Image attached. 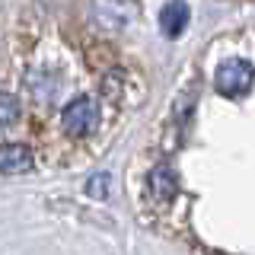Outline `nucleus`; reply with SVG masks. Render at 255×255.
Masks as SVG:
<instances>
[{
  "label": "nucleus",
  "mask_w": 255,
  "mask_h": 255,
  "mask_svg": "<svg viewBox=\"0 0 255 255\" xmlns=\"http://www.w3.org/2000/svg\"><path fill=\"white\" fill-rule=\"evenodd\" d=\"M252 64L249 61H239V58H233V61H223L220 67H217V90L220 93H227V96H243L246 90L252 86Z\"/></svg>",
  "instance_id": "obj_1"
},
{
  "label": "nucleus",
  "mask_w": 255,
  "mask_h": 255,
  "mask_svg": "<svg viewBox=\"0 0 255 255\" xmlns=\"http://www.w3.org/2000/svg\"><path fill=\"white\" fill-rule=\"evenodd\" d=\"M64 125H67L70 134H90L96 125H99V109L90 96H80L74 99L67 109H64Z\"/></svg>",
  "instance_id": "obj_2"
},
{
  "label": "nucleus",
  "mask_w": 255,
  "mask_h": 255,
  "mask_svg": "<svg viewBox=\"0 0 255 255\" xmlns=\"http://www.w3.org/2000/svg\"><path fill=\"white\" fill-rule=\"evenodd\" d=\"M185 19H188V6L185 3H166L163 13H159V29H163L166 38H175V35H182V29H185Z\"/></svg>",
  "instance_id": "obj_3"
},
{
  "label": "nucleus",
  "mask_w": 255,
  "mask_h": 255,
  "mask_svg": "<svg viewBox=\"0 0 255 255\" xmlns=\"http://www.w3.org/2000/svg\"><path fill=\"white\" fill-rule=\"evenodd\" d=\"M32 169V153L19 143H10V147H0V172H22Z\"/></svg>",
  "instance_id": "obj_4"
},
{
  "label": "nucleus",
  "mask_w": 255,
  "mask_h": 255,
  "mask_svg": "<svg viewBox=\"0 0 255 255\" xmlns=\"http://www.w3.org/2000/svg\"><path fill=\"white\" fill-rule=\"evenodd\" d=\"M153 191H156V198H172L175 195V188H179V182H175V175H172V169H156L153 172Z\"/></svg>",
  "instance_id": "obj_5"
},
{
  "label": "nucleus",
  "mask_w": 255,
  "mask_h": 255,
  "mask_svg": "<svg viewBox=\"0 0 255 255\" xmlns=\"http://www.w3.org/2000/svg\"><path fill=\"white\" fill-rule=\"evenodd\" d=\"M16 118H19V106H16V99H10V96H0V128L13 125Z\"/></svg>",
  "instance_id": "obj_6"
},
{
  "label": "nucleus",
  "mask_w": 255,
  "mask_h": 255,
  "mask_svg": "<svg viewBox=\"0 0 255 255\" xmlns=\"http://www.w3.org/2000/svg\"><path fill=\"white\" fill-rule=\"evenodd\" d=\"M109 188H112V179H109L106 172L93 175V179H90V185H86V191H90L93 198H106V195H109Z\"/></svg>",
  "instance_id": "obj_7"
}]
</instances>
